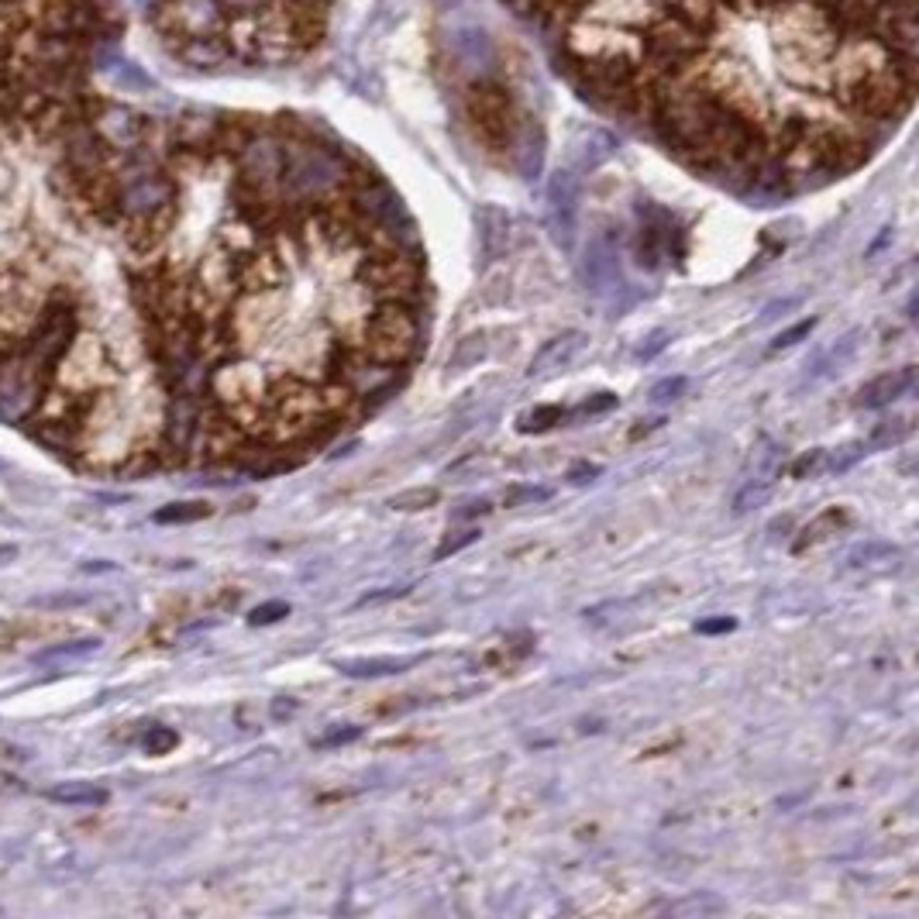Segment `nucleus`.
<instances>
[{
	"label": "nucleus",
	"mask_w": 919,
	"mask_h": 919,
	"mask_svg": "<svg viewBox=\"0 0 919 919\" xmlns=\"http://www.w3.org/2000/svg\"><path fill=\"white\" fill-rule=\"evenodd\" d=\"M909 434H913V424H909V420H906V417H895V420H882V424H878V427H875V431H871V438H868V441H864V445H868V448H878V451H882V448L902 445V441H906V438H909Z\"/></svg>",
	"instance_id": "nucleus-12"
},
{
	"label": "nucleus",
	"mask_w": 919,
	"mask_h": 919,
	"mask_svg": "<svg viewBox=\"0 0 919 919\" xmlns=\"http://www.w3.org/2000/svg\"><path fill=\"white\" fill-rule=\"evenodd\" d=\"M503 4L593 111L744 197L854 173L916 100V0Z\"/></svg>",
	"instance_id": "nucleus-1"
},
{
	"label": "nucleus",
	"mask_w": 919,
	"mask_h": 919,
	"mask_svg": "<svg viewBox=\"0 0 919 919\" xmlns=\"http://www.w3.org/2000/svg\"><path fill=\"white\" fill-rule=\"evenodd\" d=\"M771 493H775V479H768V475H761V479H747L741 493L734 496V513H747L751 506H761Z\"/></svg>",
	"instance_id": "nucleus-13"
},
{
	"label": "nucleus",
	"mask_w": 919,
	"mask_h": 919,
	"mask_svg": "<svg viewBox=\"0 0 919 919\" xmlns=\"http://www.w3.org/2000/svg\"><path fill=\"white\" fill-rule=\"evenodd\" d=\"M486 352H489L486 334H482V331L469 334V338L458 341V348L451 352V358H448V372H465V369H472V365H479L482 358H486Z\"/></svg>",
	"instance_id": "nucleus-10"
},
{
	"label": "nucleus",
	"mask_w": 919,
	"mask_h": 919,
	"mask_svg": "<svg viewBox=\"0 0 919 919\" xmlns=\"http://www.w3.org/2000/svg\"><path fill=\"white\" fill-rule=\"evenodd\" d=\"M420 341V321L403 300H379V307L365 317L358 331V345L369 358L383 365H403L417 352Z\"/></svg>",
	"instance_id": "nucleus-3"
},
{
	"label": "nucleus",
	"mask_w": 919,
	"mask_h": 919,
	"mask_svg": "<svg viewBox=\"0 0 919 919\" xmlns=\"http://www.w3.org/2000/svg\"><path fill=\"white\" fill-rule=\"evenodd\" d=\"M420 658H358V661H338V668L352 679H383L414 668Z\"/></svg>",
	"instance_id": "nucleus-7"
},
{
	"label": "nucleus",
	"mask_w": 919,
	"mask_h": 919,
	"mask_svg": "<svg viewBox=\"0 0 919 919\" xmlns=\"http://www.w3.org/2000/svg\"><path fill=\"white\" fill-rule=\"evenodd\" d=\"M665 345H668V331H654L648 338V345L637 348V358H641V362H651L658 352H665Z\"/></svg>",
	"instance_id": "nucleus-30"
},
{
	"label": "nucleus",
	"mask_w": 919,
	"mask_h": 919,
	"mask_svg": "<svg viewBox=\"0 0 919 919\" xmlns=\"http://www.w3.org/2000/svg\"><path fill=\"white\" fill-rule=\"evenodd\" d=\"M210 517V506L193 500V503H169L162 506V510L152 513L155 524H193V520H204Z\"/></svg>",
	"instance_id": "nucleus-11"
},
{
	"label": "nucleus",
	"mask_w": 919,
	"mask_h": 919,
	"mask_svg": "<svg viewBox=\"0 0 919 919\" xmlns=\"http://www.w3.org/2000/svg\"><path fill=\"white\" fill-rule=\"evenodd\" d=\"M858 338H861V331H847L844 338L837 341V345H830L827 352H823L820 358H816V365H813V376H809L806 383H820V379H830L833 372H840V369H844V365L851 362V355L858 352Z\"/></svg>",
	"instance_id": "nucleus-6"
},
{
	"label": "nucleus",
	"mask_w": 919,
	"mask_h": 919,
	"mask_svg": "<svg viewBox=\"0 0 919 919\" xmlns=\"http://www.w3.org/2000/svg\"><path fill=\"white\" fill-rule=\"evenodd\" d=\"M599 472H603L599 465H586V462H582V465H575V469L568 472V479H572L575 486H582V482H593Z\"/></svg>",
	"instance_id": "nucleus-32"
},
{
	"label": "nucleus",
	"mask_w": 919,
	"mask_h": 919,
	"mask_svg": "<svg viewBox=\"0 0 919 919\" xmlns=\"http://www.w3.org/2000/svg\"><path fill=\"white\" fill-rule=\"evenodd\" d=\"M11 555H14V548H4V551H0V558H11Z\"/></svg>",
	"instance_id": "nucleus-34"
},
{
	"label": "nucleus",
	"mask_w": 919,
	"mask_h": 919,
	"mask_svg": "<svg viewBox=\"0 0 919 919\" xmlns=\"http://www.w3.org/2000/svg\"><path fill=\"white\" fill-rule=\"evenodd\" d=\"M176 744H179V737H176V730H169V727H149L142 734L145 754H169Z\"/></svg>",
	"instance_id": "nucleus-19"
},
{
	"label": "nucleus",
	"mask_w": 919,
	"mask_h": 919,
	"mask_svg": "<svg viewBox=\"0 0 919 919\" xmlns=\"http://www.w3.org/2000/svg\"><path fill=\"white\" fill-rule=\"evenodd\" d=\"M52 802H62V806H104L107 802V789L93 782H62L56 789L45 792Z\"/></svg>",
	"instance_id": "nucleus-8"
},
{
	"label": "nucleus",
	"mask_w": 919,
	"mask_h": 919,
	"mask_svg": "<svg viewBox=\"0 0 919 919\" xmlns=\"http://www.w3.org/2000/svg\"><path fill=\"white\" fill-rule=\"evenodd\" d=\"M479 541V527H469V531H458L455 537H445V541L438 544V551H434V562H445L448 555H458L462 548H469V544Z\"/></svg>",
	"instance_id": "nucleus-22"
},
{
	"label": "nucleus",
	"mask_w": 919,
	"mask_h": 919,
	"mask_svg": "<svg viewBox=\"0 0 919 919\" xmlns=\"http://www.w3.org/2000/svg\"><path fill=\"white\" fill-rule=\"evenodd\" d=\"M685 386H689V379H685V376H668V379H661V383L651 386V403H672V400H679V396L685 393Z\"/></svg>",
	"instance_id": "nucleus-24"
},
{
	"label": "nucleus",
	"mask_w": 919,
	"mask_h": 919,
	"mask_svg": "<svg viewBox=\"0 0 919 919\" xmlns=\"http://www.w3.org/2000/svg\"><path fill=\"white\" fill-rule=\"evenodd\" d=\"M286 613H290V603H283V599H272V603L255 606V610L248 613V623H252V627H266V623L283 620Z\"/></svg>",
	"instance_id": "nucleus-23"
},
{
	"label": "nucleus",
	"mask_w": 919,
	"mask_h": 919,
	"mask_svg": "<svg viewBox=\"0 0 919 919\" xmlns=\"http://www.w3.org/2000/svg\"><path fill=\"white\" fill-rule=\"evenodd\" d=\"M820 462H823V451H809V455H802L799 462L792 465V475H796V479H802V475H806V472H813Z\"/></svg>",
	"instance_id": "nucleus-31"
},
{
	"label": "nucleus",
	"mask_w": 919,
	"mask_h": 919,
	"mask_svg": "<svg viewBox=\"0 0 919 919\" xmlns=\"http://www.w3.org/2000/svg\"><path fill=\"white\" fill-rule=\"evenodd\" d=\"M864 455H868V445H864V441H851V445H844V448L833 451L830 462H827V472L840 475V472L854 469V465H858Z\"/></svg>",
	"instance_id": "nucleus-16"
},
{
	"label": "nucleus",
	"mask_w": 919,
	"mask_h": 919,
	"mask_svg": "<svg viewBox=\"0 0 919 919\" xmlns=\"http://www.w3.org/2000/svg\"><path fill=\"white\" fill-rule=\"evenodd\" d=\"M727 913V902L716 899L713 892H696V895H685V899L665 906V916H689V919H703V916H720Z\"/></svg>",
	"instance_id": "nucleus-9"
},
{
	"label": "nucleus",
	"mask_w": 919,
	"mask_h": 919,
	"mask_svg": "<svg viewBox=\"0 0 919 919\" xmlns=\"http://www.w3.org/2000/svg\"><path fill=\"white\" fill-rule=\"evenodd\" d=\"M840 524H847V517H844V513H840V510H827V513H823V517H816L813 524L806 527V537H802V541L796 544V548L802 551V548H806V544L823 541V537H830V534H827L830 527H840Z\"/></svg>",
	"instance_id": "nucleus-17"
},
{
	"label": "nucleus",
	"mask_w": 919,
	"mask_h": 919,
	"mask_svg": "<svg viewBox=\"0 0 919 919\" xmlns=\"http://www.w3.org/2000/svg\"><path fill=\"white\" fill-rule=\"evenodd\" d=\"M362 737V727H345V730H327V734H321L314 741V747H321V751H327V747H345V744H352V741H358Z\"/></svg>",
	"instance_id": "nucleus-26"
},
{
	"label": "nucleus",
	"mask_w": 919,
	"mask_h": 919,
	"mask_svg": "<svg viewBox=\"0 0 919 919\" xmlns=\"http://www.w3.org/2000/svg\"><path fill=\"white\" fill-rule=\"evenodd\" d=\"M913 386H916V365H902V369H892V372H885V376L871 379L868 386H861L854 407H861V410L889 407V403H895L899 396H906Z\"/></svg>",
	"instance_id": "nucleus-4"
},
{
	"label": "nucleus",
	"mask_w": 919,
	"mask_h": 919,
	"mask_svg": "<svg viewBox=\"0 0 919 919\" xmlns=\"http://www.w3.org/2000/svg\"><path fill=\"white\" fill-rule=\"evenodd\" d=\"M568 414L562 407H534L531 414L520 417V431L524 434H541V431H551V427L562 424Z\"/></svg>",
	"instance_id": "nucleus-14"
},
{
	"label": "nucleus",
	"mask_w": 919,
	"mask_h": 919,
	"mask_svg": "<svg viewBox=\"0 0 919 919\" xmlns=\"http://www.w3.org/2000/svg\"><path fill=\"white\" fill-rule=\"evenodd\" d=\"M482 513H489V500L469 503V506H465V510H458L455 517H458V520H469V517H482Z\"/></svg>",
	"instance_id": "nucleus-33"
},
{
	"label": "nucleus",
	"mask_w": 919,
	"mask_h": 919,
	"mask_svg": "<svg viewBox=\"0 0 919 919\" xmlns=\"http://www.w3.org/2000/svg\"><path fill=\"white\" fill-rule=\"evenodd\" d=\"M582 345H586V334H582V331L558 334V338H551L548 345H544L541 352L531 358V369H527V376L541 379V376H551V372L565 369V365H572V358L582 352Z\"/></svg>",
	"instance_id": "nucleus-5"
},
{
	"label": "nucleus",
	"mask_w": 919,
	"mask_h": 919,
	"mask_svg": "<svg viewBox=\"0 0 919 919\" xmlns=\"http://www.w3.org/2000/svg\"><path fill=\"white\" fill-rule=\"evenodd\" d=\"M544 500H551L548 486H510L503 493L506 506H527V503H544Z\"/></svg>",
	"instance_id": "nucleus-20"
},
{
	"label": "nucleus",
	"mask_w": 919,
	"mask_h": 919,
	"mask_svg": "<svg viewBox=\"0 0 919 919\" xmlns=\"http://www.w3.org/2000/svg\"><path fill=\"white\" fill-rule=\"evenodd\" d=\"M341 0H145L155 42L197 73L293 66L321 49Z\"/></svg>",
	"instance_id": "nucleus-2"
},
{
	"label": "nucleus",
	"mask_w": 919,
	"mask_h": 919,
	"mask_svg": "<svg viewBox=\"0 0 919 919\" xmlns=\"http://www.w3.org/2000/svg\"><path fill=\"white\" fill-rule=\"evenodd\" d=\"M434 503H438V489H407V493H396L389 500L393 510H427Z\"/></svg>",
	"instance_id": "nucleus-18"
},
{
	"label": "nucleus",
	"mask_w": 919,
	"mask_h": 919,
	"mask_svg": "<svg viewBox=\"0 0 919 919\" xmlns=\"http://www.w3.org/2000/svg\"><path fill=\"white\" fill-rule=\"evenodd\" d=\"M734 627H737L734 617H713V620H699V623H696V630H699V634H706V637H713V634H730Z\"/></svg>",
	"instance_id": "nucleus-29"
},
{
	"label": "nucleus",
	"mask_w": 919,
	"mask_h": 919,
	"mask_svg": "<svg viewBox=\"0 0 919 919\" xmlns=\"http://www.w3.org/2000/svg\"><path fill=\"white\" fill-rule=\"evenodd\" d=\"M799 307V297H785V300H775V303H768L765 310H761V317H758V327H765V324H771V321H778V317H785L789 310H796Z\"/></svg>",
	"instance_id": "nucleus-28"
},
{
	"label": "nucleus",
	"mask_w": 919,
	"mask_h": 919,
	"mask_svg": "<svg viewBox=\"0 0 919 919\" xmlns=\"http://www.w3.org/2000/svg\"><path fill=\"white\" fill-rule=\"evenodd\" d=\"M813 327H816V317H806V321L792 324L789 331H778L775 341H771V352H782V348H792V345H799V341H806L809 334H813Z\"/></svg>",
	"instance_id": "nucleus-21"
},
{
	"label": "nucleus",
	"mask_w": 919,
	"mask_h": 919,
	"mask_svg": "<svg viewBox=\"0 0 919 919\" xmlns=\"http://www.w3.org/2000/svg\"><path fill=\"white\" fill-rule=\"evenodd\" d=\"M892 555H899V548H892V544H861V548L851 551L847 562L864 565V562H871V558H892Z\"/></svg>",
	"instance_id": "nucleus-25"
},
{
	"label": "nucleus",
	"mask_w": 919,
	"mask_h": 919,
	"mask_svg": "<svg viewBox=\"0 0 919 919\" xmlns=\"http://www.w3.org/2000/svg\"><path fill=\"white\" fill-rule=\"evenodd\" d=\"M100 648V641H69V644H56V648L38 654V665H52V661H66V658H83V654H93Z\"/></svg>",
	"instance_id": "nucleus-15"
},
{
	"label": "nucleus",
	"mask_w": 919,
	"mask_h": 919,
	"mask_svg": "<svg viewBox=\"0 0 919 919\" xmlns=\"http://www.w3.org/2000/svg\"><path fill=\"white\" fill-rule=\"evenodd\" d=\"M617 393H596L593 400H586L579 407V417H596V414H606V410H613L617 407Z\"/></svg>",
	"instance_id": "nucleus-27"
}]
</instances>
